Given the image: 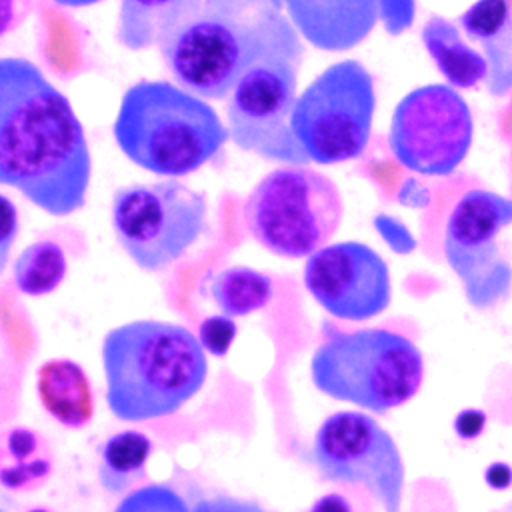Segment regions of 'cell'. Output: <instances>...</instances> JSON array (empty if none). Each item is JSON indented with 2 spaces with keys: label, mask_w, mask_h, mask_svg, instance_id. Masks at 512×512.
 Wrapping results in <instances>:
<instances>
[{
  "label": "cell",
  "mask_w": 512,
  "mask_h": 512,
  "mask_svg": "<svg viewBox=\"0 0 512 512\" xmlns=\"http://www.w3.org/2000/svg\"><path fill=\"white\" fill-rule=\"evenodd\" d=\"M92 156L70 102L28 58L0 56V186L64 218L86 204Z\"/></svg>",
  "instance_id": "1"
},
{
  "label": "cell",
  "mask_w": 512,
  "mask_h": 512,
  "mask_svg": "<svg viewBox=\"0 0 512 512\" xmlns=\"http://www.w3.org/2000/svg\"><path fill=\"white\" fill-rule=\"evenodd\" d=\"M318 392L374 414H386L414 398L424 380L420 348L386 328L342 330L322 324V340L310 358Z\"/></svg>",
  "instance_id": "5"
},
{
  "label": "cell",
  "mask_w": 512,
  "mask_h": 512,
  "mask_svg": "<svg viewBox=\"0 0 512 512\" xmlns=\"http://www.w3.org/2000/svg\"><path fill=\"white\" fill-rule=\"evenodd\" d=\"M512 224V198L492 190L464 192L444 228V256L470 306L494 308L512 292V266L498 236Z\"/></svg>",
  "instance_id": "10"
},
{
  "label": "cell",
  "mask_w": 512,
  "mask_h": 512,
  "mask_svg": "<svg viewBox=\"0 0 512 512\" xmlns=\"http://www.w3.org/2000/svg\"><path fill=\"white\" fill-rule=\"evenodd\" d=\"M458 26L482 48L488 64L486 88L506 96L512 88V10L510 0H476L460 16Z\"/></svg>",
  "instance_id": "15"
},
{
  "label": "cell",
  "mask_w": 512,
  "mask_h": 512,
  "mask_svg": "<svg viewBox=\"0 0 512 512\" xmlns=\"http://www.w3.org/2000/svg\"><path fill=\"white\" fill-rule=\"evenodd\" d=\"M52 470V450L42 434L16 426L0 436V484L8 490H32Z\"/></svg>",
  "instance_id": "19"
},
{
  "label": "cell",
  "mask_w": 512,
  "mask_h": 512,
  "mask_svg": "<svg viewBox=\"0 0 512 512\" xmlns=\"http://www.w3.org/2000/svg\"><path fill=\"white\" fill-rule=\"evenodd\" d=\"M36 392L44 410L66 428H84L94 416L90 380L80 364L68 358L48 360L38 368Z\"/></svg>",
  "instance_id": "16"
},
{
  "label": "cell",
  "mask_w": 512,
  "mask_h": 512,
  "mask_svg": "<svg viewBox=\"0 0 512 512\" xmlns=\"http://www.w3.org/2000/svg\"><path fill=\"white\" fill-rule=\"evenodd\" d=\"M18 210L16 204L0 192V274L6 270L12 246L18 236Z\"/></svg>",
  "instance_id": "26"
},
{
  "label": "cell",
  "mask_w": 512,
  "mask_h": 512,
  "mask_svg": "<svg viewBox=\"0 0 512 512\" xmlns=\"http://www.w3.org/2000/svg\"><path fill=\"white\" fill-rule=\"evenodd\" d=\"M302 282L334 318L362 322L382 314L392 300L390 270L364 242L326 244L306 258Z\"/></svg>",
  "instance_id": "13"
},
{
  "label": "cell",
  "mask_w": 512,
  "mask_h": 512,
  "mask_svg": "<svg viewBox=\"0 0 512 512\" xmlns=\"http://www.w3.org/2000/svg\"><path fill=\"white\" fill-rule=\"evenodd\" d=\"M176 84L204 100H226L256 64L276 58L304 60V40L280 0H264L240 14H196L160 44Z\"/></svg>",
  "instance_id": "3"
},
{
  "label": "cell",
  "mask_w": 512,
  "mask_h": 512,
  "mask_svg": "<svg viewBox=\"0 0 512 512\" xmlns=\"http://www.w3.org/2000/svg\"><path fill=\"white\" fill-rule=\"evenodd\" d=\"M190 510L192 512H272L256 500L236 498V496H228V494L200 498L194 502V506Z\"/></svg>",
  "instance_id": "27"
},
{
  "label": "cell",
  "mask_w": 512,
  "mask_h": 512,
  "mask_svg": "<svg viewBox=\"0 0 512 512\" xmlns=\"http://www.w3.org/2000/svg\"><path fill=\"white\" fill-rule=\"evenodd\" d=\"M208 294L222 314L240 318L266 308L274 296V286L270 276L260 270L228 266L212 276Z\"/></svg>",
  "instance_id": "21"
},
{
  "label": "cell",
  "mask_w": 512,
  "mask_h": 512,
  "mask_svg": "<svg viewBox=\"0 0 512 512\" xmlns=\"http://www.w3.org/2000/svg\"><path fill=\"white\" fill-rule=\"evenodd\" d=\"M310 460L322 480L360 484L384 512H400L406 468L398 444L372 416L358 410L330 414L318 426Z\"/></svg>",
  "instance_id": "9"
},
{
  "label": "cell",
  "mask_w": 512,
  "mask_h": 512,
  "mask_svg": "<svg viewBox=\"0 0 512 512\" xmlns=\"http://www.w3.org/2000/svg\"><path fill=\"white\" fill-rule=\"evenodd\" d=\"M52 2L58 6H64V8H86V6L100 4L104 0H52Z\"/></svg>",
  "instance_id": "33"
},
{
  "label": "cell",
  "mask_w": 512,
  "mask_h": 512,
  "mask_svg": "<svg viewBox=\"0 0 512 512\" xmlns=\"http://www.w3.org/2000/svg\"><path fill=\"white\" fill-rule=\"evenodd\" d=\"M376 110L374 76L354 58L324 68L296 98L290 126L310 162L358 158L368 146Z\"/></svg>",
  "instance_id": "8"
},
{
  "label": "cell",
  "mask_w": 512,
  "mask_h": 512,
  "mask_svg": "<svg viewBox=\"0 0 512 512\" xmlns=\"http://www.w3.org/2000/svg\"><path fill=\"white\" fill-rule=\"evenodd\" d=\"M152 442L144 432L122 430L100 446L98 482L110 494H122L146 478Z\"/></svg>",
  "instance_id": "20"
},
{
  "label": "cell",
  "mask_w": 512,
  "mask_h": 512,
  "mask_svg": "<svg viewBox=\"0 0 512 512\" xmlns=\"http://www.w3.org/2000/svg\"><path fill=\"white\" fill-rule=\"evenodd\" d=\"M300 38L324 52H346L380 22L378 0H280Z\"/></svg>",
  "instance_id": "14"
},
{
  "label": "cell",
  "mask_w": 512,
  "mask_h": 512,
  "mask_svg": "<svg viewBox=\"0 0 512 512\" xmlns=\"http://www.w3.org/2000/svg\"><path fill=\"white\" fill-rule=\"evenodd\" d=\"M0 512H4V510H2V508H0Z\"/></svg>",
  "instance_id": "36"
},
{
  "label": "cell",
  "mask_w": 512,
  "mask_h": 512,
  "mask_svg": "<svg viewBox=\"0 0 512 512\" xmlns=\"http://www.w3.org/2000/svg\"><path fill=\"white\" fill-rule=\"evenodd\" d=\"M186 0H120L116 42L132 52L158 44L182 22Z\"/></svg>",
  "instance_id": "18"
},
{
  "label": "cell",
  "mask_w": 512,
  "mask_h": 512,
  "mask_svg": "<svg viewBox=\"0 0 512 512\" xmlns=\"http://www.w3.org/2000/svg\"><path fill=\"white\" fill-rule=\"evenodd\" d=\"M492 512H512V502H508V504H504V506H500V508H496Z\"/></svg>",
  "instance_id": "34"
},
{
  "label": "cell",
  "mask_w": 512,
  "mask_h": 512,
  "mask_svg": "<svg viewBox=\"0 0 512 512\" xmlns=\"http://www.w3.org/2000/svg\"><path fill=\"white\" fill-rule=\"evenodd\" d=\"M236 334H238V326L234 318L226 314H212L198 324L196 338L204 348V352L216 358H224L232 348Z\"/></svg>",
  "instance_id": "24"
},
{
  "label": "cell",
  "mask_w": 512,
  "mask_h": 512,
  "mask_svg": "<svg viewBox=\"0 0 512 512\" xmlns=\"http://www.w3.org/2000/svg\"><path fill=\"white\" fill-rule=\"evenodd\" d=\"M378 14L390 36L404 34L414 24L416 0H378Z\"/></svg>",
  "instance_id": "25"
},
{
  "label": "cell",
  "mask_w": 512,
  "mask_h": 512,
  "mask_svg": "<svg viewBox=\"0 0 512 512\" xmlns=\"http://www.w3.org/2000/svg\"><path fill=\"white\" fill-rule=\"evenodd\" d=\"M308 512H354L348 498L338 494V492H330L320 496L318 500H314V504L308 508Z\"/></svg>",
  "instance_id": "32"
},
{
  "label": "cell",
  "mask_w": 512,
  "mask_h": 512,
  "mask_svg": "<svg viewBox=\"0 0 512 512\" xmlns=\"http://www.w3.org/2000/svg\"><path fill=\"white\" fill-rule=\"evenodd\" d=\"M344 216L332 178L306 166L282 164L262 176L242 206V220L262 248L280 258H308L328 244Z\"/></svg>",
  "instance_id": "6"
},
{
  "label": "cell",
  "mask_w": 512,
  "mask_h": 512,
  "mask_svg": "<svg viewBox=\"0 0 512 512\" xmlns=\"http://www.w3.org/2000/svg\"><path fill=\"white\" fill-rule=\"evenodd\" d=\"M472 134V112L458 90L426 84L396 104L388 144L404 168L424 176H448L464 162Z\"/></svg>",
  "instance_id": "11"
},
{
  "label": "cell",
  "mask_w": 512,
  "mask_h": 512,
  "mask_svg": "<svg viewBox=\"0 0 512 512\" xmlns=\"http://www.w3.org/2000/svg\"><path fill=\"white\" fill-rule=\"evenodd\" d=\"M68 260L54 240L28 244L12 264V280L20 294L40 298L52 294L66 278Z\"/></svg>",
  "instance_id": "22"
},
{
  "label": "cell",
  "mask_w": 512,
  "mask_h": 512,
  "mask_svg": "<svg viewBox=\"0 0 512 512\" xmlns=\"http://www.w3.org/2000/svg\"><path fill=\"white\" fill-rule=\"evenodd\" d=\"M484 480L494 490H506L512 484V466L506 462H492L484 472Z\"/></svg>",
  "instance_id": "31"
},
{
  "label": "cell",
  "mask_w": 512,
  "mask_h": 512,
  "mask_svg": "<svg viewBox=\"0 0 512 512\" xmlns=\"http://www.w3.org/2000/svg\"><path fill=\"white\" fill-rule=\"evenodd\" d=\"M420 38L448 86L472 88L486 80L488 64L484 56L464 42L454 22L434 14L424 22Z\"/></svg>",
  "instance_id": "17"
},
{
  "label": "cell",
  "mask_w": 512,
  "mask_h": 512,
  "mask_svg": "<svg viewBox=\"0 0 512 512\" xmlns=\"http://www.w3.org/2000/svg\"><path fill=\"white\" fill-rule=\"evenodd\" d=\"M486 412L480 408H464L454 418V432L462 440H474L478 438L486 428Z\"/></svg>",
  "instance_id": "30"
},
{
  "label": "cell",
  "mask_w": 512,
  "mask_h": 512,
  "mask_svg": "<svg viewBox=\"0 0 512 512\" xmlns=\"http://www.w3.org/2000/svg\"><path fill=\"white\" fill-rule=\"evenodd\" d=\"M300 64L266 60L238 80L226 104V128L236 148L278 164H310L290 126Z\"/></svg>",
  "instance_id": "12"
},
{
  "label": "cell",
  "mask_w": 512,
  "mask_h": 512,
  "mask_svg": "<svg viewBox=\"0 0 512 512\" xmlns=\"http://www.w3.org/2000/svg\"><path fill=\"white\" fill-rule=\"evenodd\" d=\"M28 512H52V510H48V508H30Z\"/></svg>",
  "instance_id": "35"
},
{
  "label": "cell",
  "mask_w": 512,
  "mask_h": 512,
  "mask_svg": "<svg viewBox=\"0 0 512 512\" xmlns=\"http://www.w3.org/2000/svg\"><path fill=\"white\" fill-rule=\"evenodd\" d=\"M114 512H192L182 494L170 484L152 482L128 492Z\"/></svg>",
  "instance_id": "23"
},
{
  "label": "cell",
  "mask_w": 512,
  "mask_h": 512,
  "mask_svg": "<svg viewBox=\"0 0 512 512\" xmlns=\"http://www.w3.org/2000/svg\"><path fill=\"white\" fill-rule=\"evenodd\" d=\"M106 406L122 422H146L178 412L204 386L206 352L176 322L132 320L102 338Z\"/></svg>",
  "instance_id": "2"
},
{
  "label": "cell",
  "mask_w": 512,
  "mask_h": 512,
  "mask_svg": "<svg viewBox=\"0 0 512 512\" xmlns=\"http://www.w3.org/2000/svg\"><path fill=\"white\" fill-rule=\"evenodd\" d=\"M110 220L116 242L146 272L180 260L208 230V198L178 178L114 190Z\"/></svg>",
  "instance_id": "7"
},
{
  "label": "cell",
  "mask_w": 512,
  "mask_h": 512,
  "mask_svg": "<svg viewBox=\"0 0 512 512\" xmlns=\"http://www.w3.org/2000/svg\"><path fill=\"white\" fill-rule=\"evenodd\" d=\"M34 0H0V38L18 30L32 14Z\"/></svg>",
  "instance_id": "29"
},
{
  "label": "cell",
  "mask_w": 512,
  "mask_h": 512,
  "mask_svg": "<svg viewBox=\"0 0 512 512\" xmlns=\"http://www.w3.org/2000/svg\"><path fill=\"white\" fill-rule=\"evenodd\" d=\"M260 2L264 0H186L182 20L196 14H240L252 10Z\"/></svg>",
  "instance_id": "28"
},
{
  "label": "cell",
  "mask_w": 512,
  "mask_h": 512,
  "mask_svg": "<svg viewBox=\"0 0 512 512\" xmlns=\"http://www.w3.org/2000/svg\"><path fill=\"white\" fill-rule=\"evenodd\" d=\"M112 136L134 166L160 178L194 174L230 140L216 108L170 80L130 84L120 98Z\"/></svg>",
  "instance_id": "4"
}]
</instances>
